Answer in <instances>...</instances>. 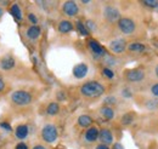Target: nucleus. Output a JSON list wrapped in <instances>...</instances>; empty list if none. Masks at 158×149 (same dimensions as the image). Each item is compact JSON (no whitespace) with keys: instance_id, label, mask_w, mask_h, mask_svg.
Wrapping results in <instances>:
<instances>
[{"instance_id":"obj_1","label":"nucleus","mask_w":158,"mask_h":149,"mask_svg":"<svg viewBox=\"0 0 158 149\" xmlns=\"http://www.w3.org/2000/svg\"><path fill=\"white\" fill-rule=\"evenodd\" d=\"M80 92L85 97L95 98V97H100L101 95H103L105 87L98 81H88L80 87Z\"/></svg>"},{"instance_id":"obj_2","label":"nucleus","mask_w":158,"mask_h":149,"mask_svg":"<svg viewBox=\"0 0 158 149\" xmlns=\"http://www.w3.org/2000/svg\"><path fill=\"white\" fill-rule=\"evenodd\" d=\"M11 99L17 106H27V104H29L32 102V96H31V93L27 92V91L19 90V91L12 92Z\"/></svg>"},{"instance_id":"obj_3","label":"nucleus","mask_w":158,"mask_h":149,"mask_svg":"<svg viewBox=\"0 0 158 149\" xmlns=\"http://www.w3.org/2000/svg\"><path fill=\"white\" fill-rule=\"evenodd\" d=\"M57 129L54 126V125H51V124H49V125H45L44 127H43V130H41V137H43V139L45 141V142H48V143H52V142H55L56 139H57Z\"/></svg>"},{"instance_id":"obj_4","label":"nucleus","mask_w":158,"mask_h":149,"mask_svg":"<svg viewBox=\"0 0 158 149\" xmlns=\"http://www.w3.org/2000/svg\"><path fill=\"white\" fill-rule=\"evenodd\" d=\"M118 27L120 29L122 33L124 34H131L134 30H135V23L134 21H131L130 18H127V17H123L118 21Z\"/></svg>"},{"instance_id":"obj_5","label":"nucleus","mask_w":158,"mask_h":149,"mask_svg":"<svg viewBox=\"0 0 158 149\" xmlns=\"http://www.w3.org/2000/svg\"><path fill=\"white\" fill-rule=\"evenodd\" d=\"M103 15H105L106 19H108L110 22H114V21L120 19V14L117 10V7H114V6H106Z\"/></svg>"},{"instance_id":"obj_6","label":"nucleus","mask_w":158,"mask_h":149,"mask_svg":"<svg viewBox=\"0 0 158 149\" xmlns=\"http://www.w3.org/2000/svg\"><path fill=\"white\" fill-rule=\"evenodd\" d=\"M127 47V42L124 39H116L113 41H111L110 44V49L114 52V54H122Z\"/></svg>"},{"instance_id":"obj_7","label":"nucleus","mask_w":158,"mask_h":149,"mask_svg":"<svg viewBox=\"0 0 158 149\" xmlns=\"http://www.w3.org/2000/svg\"><path fill=\"white\" fill-rule=\"evenodd\" d=\"M143 78H145V73L141 69H130L127 72V79L131 83L141 81Z\"/></svg>"},{"instance_id":"obj_8","label":"nucleus","mask_w":158,"mask_h":149,"mask_svg":"<svg viewBox=\"0 0 158 149\" xmlns=\"http://www.w3.org/2000/svg\"><path fill=\"white\" fill-rule=\"evenodd\" d=\"M63 9V12L68 16H76L78 14L79 9H78V5L74 2V1H66L62 6Z\"/></svg>"},{"instance_id":"obj_9","label":"nucleus","mask_w":158,"mask_h":149,"mask_svg":"<svg viewBox=\"0 0 158 149\" xmlns=\"http://www.w3.org/2000/svg\"><path fill=\"white\" fill-rule=\"evenodd\" d=\"M89 47H90V50L93 51V54H94L95 56H103V55L106 54L105 49L100 45L96 40H90V41H89Z\"/></svg>"},{"instance_id":"obj_10","label":"nucleus","mask_w":158,"mask_h":149,"mask_svg":"<svg viewBox=\"0 0 158 149\" xmlns=\"http://www.w3.org/2000/svg\"><path fill=\"white\" fill-rule=\"evenodd\" d=\"M99 138L100 141L107 146V144H111L113 142V136H112V132L107 129H103V130L100 131V135H99Z\"/></svg>"},{"instance_id":"obj_11","label":"nucleus","mask_w":158,"mask_h":149,"mask_svg":"<svg viewBox=\"0 0 158 149\" xmlns=\"http://www.w3.org/2000/svg\"><path fill=\"white\" fill-rule=\"evenodd\" d=\"M88 73V66L85 63H79L77 64L74 68H73V75L77 78V79H81L84 78Z\"/></svg>"},{"instance_id":"obj_12","label":"nucleus","mask_w":158,"mask_h":149,"mask_svg":"<svg viewBox=\"0 0 158 149\" xmlns=\"http://www.w3.org/2000/svg\"><path fill=\"white\" fill-rule=\"evenodd\" d=\"M0 67H1V69H4V70H10V69H12V68L15 67V59L11 56L4 57V58L0 61Z\"/></svg>"},{"instance_id":"obj_13","label":"nucleus","mask_w":158,"mask_h":149,"mask_svg":"<svg viewBox=\"0 0 158 149\" xmlns=\"http://www.w3.org/2000/svg\"><path fill=\"white\" fill-rule=\"evenodd\" d=\"M100 131L96 127H90L89 130L85 132V139L88 142H95L99 138Z\"/></svg>"},{"instance_id":"obj_14","label":"nucleus","mask_w":158,"mask_h":149,"mask_svg":"<svg viewBox=\"0 0 158 149\" xmlns=\"http://www.w3.org/2000/svg\"><path fill=\"white\" fill-rule=\"evenodd\" d=\"M39 35H40V28L38 26H32V27H29L27 29V37L29 38V39L35 40V39L39 38Z\"/></svg>"},{"instance_id":"obj_15","label":"nucleus","mask_w":158,"mask_h":149,"mask_svg":"<svg viewBox=\"0 0 158 149\" xmlns=\"http://www.w3.org/2000/svg\"><path fill=\"white\" fill-rule=\"evenodd\" d=\"M59 30L61 33H69L73 30V24L69 21H62L59 24Z\"/></svg>"},{"instance_id":"obj_16","label":"nucleus","mask_w":158,"mask_h":149,"mask_svg":"<svg viewBox=\"0 0 158 149\" xmlns=\"http://www.w3.org/2000/svg\"><path fill=\"white\" fill-rule=\"evenodd\" d=\"M15 133H16V137H17V138L24 139V138L28 136V126H27V125H20V126H17Z\"/></svg>"},{"instance_id":"obj_17","label":"nucleus","mask_w":158,"mask_h":149,"mask_svg":"<svg viewBox=\"0 0 158 149\" xmlns=\"http://www.w3.org/2000/svg\"><path fill=\"white\" fill-rule=\"evenodd\" d=\"M78 124L81 127H89L93 124V119L89 115H80L78 118Z\"/></svg>"},{"instance_id":"obj_18","label":"nucleus","mask_w":158,"mask_h":149,"mask_svg":"<svg viewBox=\"0 0 158 149\" xmlns=\"http://www.w3.org/2000/svg\"><path fill=\"white\" fill-rule=\"evenodd\" d=\"M10 12H11V15L15 17V18L17 19V21H20L22 19V12H21V7L17 5V4H14L11 7H10Z\"/></svg>"},{"instance_id":"obj_19","label":"nucleus","mask_w":158,"mask_h":149,"mask_svg":"<svg viewBox=\"0 0 158 149\" xmlns=\"http://www.w3.org/2000/svg\"><path fill=\"white\" fill-rule=\"evenodd\" d=\"M101 115H102L105 119L111 120V119H113V116H114V112H113V109L110 108V107H102V108H101Z\"/></svg>"},{"instance_id":"obj_20","label":"nucleus","mask_w":158,"mask_h":149,"mask_svg":"<svg viewBox=\"0 0 158 149\" xmlns=\"http://www.w3.org/2000/svg\"><path fill=\"white\" fill-rule=\"evenodd\" d=\"M128 49L131 51V52H142L145 51V45L143 44H140V42H133L128 46Z\"/></svg>"},{"instance_id":"obj_21","label":"nucleus","mask_w":158,"mask_h":149,"mask_svg":"<svg viewBox=\"0 0 158 149\" xmlns=\"http://www.w3.org/2000/svg\"><path fill=\"white\" fill-rule=\"evenodd\" d=\"M60 111V107L57 103H55V102H52V103H50L49 106H48V108H46V112L49 115H56Z\"/></svg>"},{"instance_id":"obj_22","label":"nucleus","mask_w":158,"mask_h":149,"mask_svg":"<svg viewBox=\"0 0 158 149\" xmlns=\"http://www.w3.org/2000/svg\"><path fill=\"white\" fill-rule=\"evenodd\" d=\"M77 29L79 30V33L81 34V35H84V37H86V35H89V30L86 29V27L80 22V21H78L77 22Z\"/></svg>"},{"instance_id":"obj_23","label":"nucleus","mask_w":158,"mask_h":149,"mask_svg":"<svg viewBox=\"0 0 158 149\" xmlns=\"http://www.w3.org/2000/svg\"><path fill=\"white\" fill-rule=\"evenodd\" d=\"M131 121H133V114L131 113H128L122 118V123L124 125H129V124H131Z\"/></svg>"},{"instance_id":"obj_24","label":"nucleus","mask_w":158,"mask_h":149,"mask_svg":"<svg viewBox=\"0 0 158 149\" xmlns=\"http://www.w3.org/2000/svg\"><path fill=\"white\" fill-rule=\"evenodd\" d=\"M143 5H146L148 7H152V9H156V7H158V1L157 0H145Z\"/></svg>"},{"instance_id":"obj_25","label":"nucleus","mask_w":158,"mask_h":149,"mask_svg":"<svg viewBox=\"0 0 158 149\" xmlns=\"http://www.w3.org/2000/svg\"><path fill=\"white\" fill-rule=\"evenodd\" d=\"M102 73H103V75H105L106 78H108V79H112V78L114 76L113 72H112L111 69H108V68H105V69L102 70Z\"/></svg>"},{"instance_id":"obj_26","label":"nucleus","mask_w":158,"mask_h":149,"mask_svg":"<svg viewBox=\"0 0 158 149\" xmlns=\"http://www.w3.org/2000/svg\"><path fill=\"white\" fill-rule=\"evenodd\" d=\"M28 19L33 23V26H37V22H38V18H37V16L34 15V14H29L28 15Z\"/></svg>"},{"instance_id":"obj_27","label":"nucleus","mask_w":158,"mask_h":149,"mask_svg":"<svg viewBox=\"0 0 158 149\" xmlns=\"http://www.w3.org/2000/svg\"><path fill=\"white\" fill-rule=\"evenodd\" d=\"M116 103V98L114 97H107L105 99V104H114Z\"/></svg>"},{"instance_id":"obj_28","label":"nucleus","mask_w":158,"mask_h":149,"mask_svg":"<svg viewBox=\"0 0 158 149\" xmlns=\"http://www.w3.org/2000/svg\"><path fill=\"white\" fill-rule=\"evenodd\" d=\"M86 29L88 30H95V24H94V22H91V21H88L86 22Z\"/></svg>"},{"instance_id":"obj_29","label":"nucleus","mask_w":158,"mask_h":149,"mask_svg":"<svg viewBox=\"0 0 158 149\" xmlns=\"http://www.w3.org/2000/svg\"><path fill=\"white\" fill-rule=\"evenodd\" d=\"M0 127H1V129H4V130H6V131L12 130V129H11V126H10V124H7V123H1V124H0Z\"/></svg>"},{"instance_id":"obj_30","label":"nucleus","mask_w":158,"mask_h":149,"mask_svg":"<svg viewBox=\"0 0 158 149\" xmlns=\"http://www.w3.org/2000/svg\"><path fill=\"white\" fill-rule=\"evenodd\" d=\"M151 92H152V95H153V96L158 97V84H155V85L152 86V89H151Z\"/></svg>"},{"instance_id":"obj_31","label":"nucleus","mask_w":158,"mask_h":149,"mask_svg":"<svg viewBox=\"0 0 158 149\" xmlns=\"http://www.w3.org/2000/svg\"><path fill=\"white\" fill-rule=\"evenodd\" d=\"M16 149H28V146L22 142V143H19V144L16 146Z\"/></svg>"},{"instance_id":"obj_32","label":"nucleus","mask_w":158,"mask_h":149,"mask_svg":"<svg viewBox=\"0 0 158 149\" xmlns=\"http://www.w3.org/2000/svg\"><path fill=\"white\" fill-rule=\"evenodd\" d=\"M113 149H124V147L120 143H114L113 144Z\"/></svg>"},{"instance_id":"obj_33","label":"nucleus","mask_w":158,"mask_h":149,"mask_svg":"<svg viewBox=\"0 0 158 149\" xmlns=\"http://www.w3.org/2000/svg\"><path fill=\"white\" fill-rule=\"evenodd\" d=\"M4 89H5V83L0 79V92H1V91H4Z\"/></svg>"},{"instance_id":"obj_34","label":"nucleus","mask_w":158,"mask_h":149,"mask_svg":"<svg viewBox=\"0 0 158 149\" xmlns=\"http://www.w3.org/2000/svg\"><path fill=\"white\" fill-rule=\"evenodd\" d=\"M123 96H125V97H130V96H131V93L129 92L128 90H123Z\"/></svg>"},{"instance_id":"obj_35","label":"nucleus","mask_w":158,"mask_h":149,"mask_svg":"<svg viewBox=\"0 0 158 149\" xmlns=\"http://www.w3.org/2000/svg\"><path fill=\"white\" fill-rule=\"evenodd\" d=\"M96 149H110L107 146H105V144H100V146H98V148Z\"/></svg>"},{"instance_id":"obj_36","label":"nucleus","mask_w":158,"mask_h":149,"mask_svg":"<svg viewBox=\"0 0 158 149\" xmlns=\"http://www.w3.org/2000/svg\"><path fill=\"white\" fill-rule=\"evenodd\" d=\"M33 149H46L45 147H43V146H35Z\"/></svg>"},{"instance_id":"obj_37","label":"nucleus","mask_w":158,"mask_h":149,"mask_svg":"<svg viewBox=\"0 0 158 149\" xmlns=\"http://www.w3.org/2000/svg\"><path fill=\"white\" fill-rule=\"evenodd\" d=\"M2 12H4V11H2V9H1V7H0V17H1V16H2Z\"/></svg>"},{"instance_id":"obj_38","label":"nucleus","mask_w":158,"mask_h":149,"mask_svg":"<svg viewBox=\"0 0 158 149\" xmlns=\"http://www.w3.org/2000/svg\"><path fill=\"white\" fill-rule=\"evenodd\" d=\"M156 74H157V76H158V66L156 67Z\"/></svg>"}]
</instances>
